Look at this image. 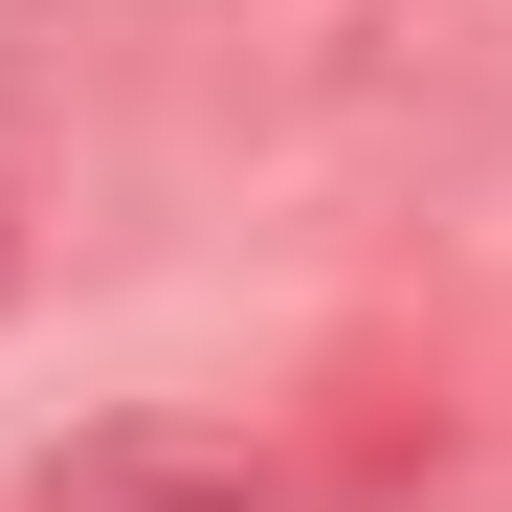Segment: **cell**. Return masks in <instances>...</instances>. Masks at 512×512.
Returning <instances> with one entry per match:
<instances>
[{"label": "cell", "instance_id": "2", "mask_svg": "<svg viewBox=\"0 0 512 512\" xmlns=\"http://www.w3.org/2000/svg\"><path fill=\"white\" fill-rule=\"evenodd\" d=\"M0 268H23V245H0Z\"/></svg>", "mask_w": 512, "mask_h": 512}, {"label": "cell", "instance_id": "1", "mask_svg": "<svg viewBox=\"0 0 512 512\" xmlns=\"http://www.w3.org/2000/svg\"><path fill=\"white\" fill-rule=\"evenodd\" d=\"M0 512H290V446H245V423H201V401H112V423H67Z\"/></svg>", "mask_w": 512, "mask_h": 512}]
</instances>
